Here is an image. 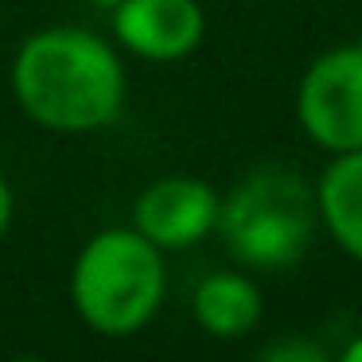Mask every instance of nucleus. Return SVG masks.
<instances>
[{
	"instance_id": "1",
	"label": "nucleus",
	"mask_w": 362,
	"mask_h": 362,
	"mask_svg": "<svg viewBox=\"0 0 362 362\" xmlns=\"http://www.w3.org/2000/svg\"><path fill=\"white\" fill-rule=\"evenodd\" d=\"M12 90L35 125L90 133L110 125L125 105V66L102 35L47 28L16 51Z\"/></svg>"
},
{
	"instance_id": "2",
	"label": "nucleus",
	"mask_w": 362,
	"mask_h": 362,
	"mask_svg": "<svg viewBox=\"0 0 362 362\" xmlns=\"http://www.w3.org/2000/svg\"><path fill=\"white\" fill-rule=\"evenodd\" d=\"M226 250L250 269H288L304 257L315 230V195L296 168L265 164L250 172L218 203V222Z\"/></svg>"
},
{
	"instance_id": "3",
	"label": "nucleus",
	"mask_w": 362,
	"mask_h": 362,
	"mask_svg": "<svg viewBox=\"0 0 362 362\" xmlns=\"http://www.w3.org/2000/svg\"><path fill=\"white\" fill-rule=\"evenodd\" d=\"M164 250L141 230H102L82 245L71 273L78 315L102 335H133L164 300Z\"/></svg>"
},
{
	"instance_id": "4",
	"label": "nucleus",
	"mask_w": 362,
	"mask_h": 362,
	"mask_svg": "<svg viewBox=\"0 0 362 362\" xmlns=\"http://www.w3.org/2000/svg\"><path fill=\"white\" fill-rule=\"evenodd\" d=\"M296 117L335 156L362 148V43L335 47L308 66L296 90Z\"/></svg>"
},
{
	"instance_id": "5",
	"label": "nucleus",
	"mask_w": 362,
	"mask_h": 362,
	"mask_svg": "<svg viewBox=\"0 0 362 362\" xmlns=\"http://www.w3.org/2000/svg\"><path fill=\"white\" fill-rule=\"evenodd\" d=\"M218 203L211 183L195 175H168L141 191L133 206V226L156 250H187L203 242L218 222Z\"/></svg>"
},
{
	"instance_id": "6",
	"label": "nucleus",
	"mask_w": 362,
	"mask_h": 362,
	"mask_svg": "<svg viewBox=\"0 0 362 362\" xmlns=\"http://www.w3.org/2000/svg\"><path fill=\"white\" fill-rule=\"evenodd\" d=\"M113 32L133 55L152 63H175L203 43L206 16L199 0H117Z\"/></svg>"
},
{
	"instance_id": "7",
	"label": "nucleus",
	"mask_w": 362,
	"mask_h": 362,
	"mask_svg": "<svg viewBox=\"0 0 362 362\" xmlns=\"http://www.w3.org/2000/svg\"><path fill=\"white\" fill-rule=\"evenodd\" d=\"M315 214L327 222L331 238L362 261V148L339 152L327 164L315 187Z\"/></svg>"
},
{
	"instance_id": "8",
	"label": "nucleus",
	"mask_w": 362,
	"mask_h": 362,
	"mask_svg": "<svg viewBox=\"0 0 362 362\" xmlns=\"http://www.w3.org/2000/svg\"><path fill=\"white\" fill-rule=\"evenodd\" d=\"M195 320L214 339H242L261 320V292L242 273H211L195 288Z\"/></svg>"
},
{
	"instance_id": "9",
	"label": "nucleus",
	"mask_w": 362,
	"mask_h": 362,
	"mask_svg": "<svg viewBox=\"0 0 362 362\" xmlns=\"http://www.w3.org/2000/svg\"><path fill=\"white\" fill-rule=\"evenodd\" d=\"M261 358H273V362H323V351L312 343H276L269 351H261Z\"/></svg>"
},
{
	"instance_id": "10",
	"label": "nucleus",
	"mask_w": 362,
	"mask_h": 362,
	"mask_svg": "<svg viewBox=\"0 0 362 362\" xmlns=\"http://www.w3.org/2000/svg\"><path fill=\"white\" fill-rule=\"evenodd\" d=\"M8 222H12V187H8V180L0 175V238H4Z\"/></svg>"
},
{
	"instance_id": "11",
	"label": "nucleus",
	"mask_w": 362,
	"mask_h": 362,
	"mask_svg": "<svg viewBox=\"0 0 362 362\" xmlns=\"http://www.w3.org/2000/svg\"><path fill=\"white\" fill-rule=\"evenodd\" d=\"M343 358H346V362H362V339H354V343L346 346V351H343Z\"/></svg>"
},
{
	"instance_id": "12",
	"label": "nucleus",
	"mask_w": 362,
	"mask_h": 362,
	"mask_svg": "<svg viewBox=\"0 0 362 362\" xmlns=\"http://www.w3.org/2000/svg\"><path fill=\"white\" fill-rule=\"evenodd\" d=\"M98 4H117V0H98Z\"/></svg>"
}]
</instances>
